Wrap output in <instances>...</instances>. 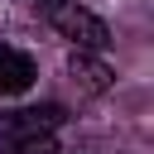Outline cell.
<instances>
[{"instance_id":"obj_3","label":"cell","mask_w":154,"mask_h":154,"mask_svg":"<svg viewBox=\"0 0 154 154\" xmlns=\"http://www.w3.org/2000/svg\"><path fill=\"white\" fill-rule=\"evenodd\" d=\"M67 72H72V82H77L82 91H91V96L111 91V82H116V72H111L96 53H72V58H67Z\"/></svg>"},{"instance_id":"obj_1","label":"cell","mask_w":154,"mask_h":154,"mask_svg":"<svg viewBox=\"0 0 154 154\" xmlns=\"http://www.w3.org/2000/svg\"><path fill=\"white\" fill-rule=\"evenodd\" d=\"M48 19H53V29H58L63 38L77 43V53H106V48H111L106 19H96V14H91L87 5H77V0H53V5H48Z\"/></svg>"},{"instance_id":"obj_6","label":"cell","mask_w":154,"mask_h":154,"mask_svg":"<svg viewBox=\"0 0 154 154\" xmlns=\"http://www.w3.org/2000/svg\"><path fill=\"white\" fill-rule=\"evenodd\" d=\"M43 5H53V0H43Z\"/></svg>"},{"instance_id":"obj_4","label":"cell","mask_w":154,"mask_h":154,"mask_svg":"<svg viewBox=\"0 0 154 154\" xmlns=\"http://www.w3.org/2000/svg\"><path fill=\"white\" fill-rule=\"evenodd\" d=\"M34 87V58L19 48H0V96H19Z\"/></svg>"},{"instance_id":"obj_2","label":"cell","mask_w":154,"mask_h":154,"mask_svg":"<svg viewBox=\"0 0 154 154\" xmlns=\"http://www.w3.org/2000/svg\"><path fill=\"white\" fill-rule=\"evenodd\" d=\"M63 106H19V111H5L0 116V144L14 149V144H34V140H53V130L63 125Z\"/></svg>"},{"instance_id":"obj_5","label":"cell","mask_w":154,"mask_h":154,"mask_svg":"<svg viewBox=\"0 0 154 154\" xmlns=\"http://www.w3.org/2000/svg\"><path fill=\"white\" fill-rule=\"evenodd\" d=\"M0 154H10V149H0Z\"/></svg>"}]
</instances>
